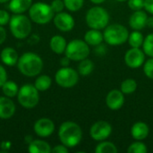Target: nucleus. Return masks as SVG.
Masks as SVG:
<instances>
[{
  "label": "nucleus",
  "instance_id": "obj_27",
  "mask_svg": "<svg viewBox=\"0 0 153 153\" xmlns=\"http://www.w3.org/2000/svg\"><path fill=\"white\" fill-rule=\"evenodd\" d=\"M95 152L96 153H116L117 152V146L111 143V142H107V141H101L100 143L97 145L95 148Z\"/></svg>",
  "mask_w": 153,
  "mask_h": 153
},
{
  "label": "nucleus",
  "instance_id": "obj_13",
  "mask_svg": "<svg viewBox=\"0 0 153 153\" xmlns=\"http://www.w3.org/2000/svg\"><path fill=\"white\" fill-rule=\"evenodd\" d=\"M33 130L35 134L39 137H48L55 132V124L51 119L42 117L35 122Z\"/></svg>",
  "mask_w": 153,
  "mask_h": 153
},
{
  "label": "nucleus",
  "instance_id": "obj_16",
  "mask_svg": "<svg viewBox=\"0 0 153 153\" xmlns=\"http://www.w3.org/2000/svg\"><path fill=\"white\" fill-rule=\"evenodd\" d=\"M15 113V105L11 98L0 97V119H10Z\"/></svg>",
  "mask_w": 153,
  "mask_h": 153
},
{
  "label": "nucleus",
  "instance_id": "obj_26",
  "mask_svg": "<svg viewBox=\"0 0 153 153\" xmlns=\"http://www.w3.org/2000/svg\"><path fill=\"white\" fill-rule=\"evenodd\" d=\"M144 41V37L139 30H134L128 37V42L131 48H140L143 47Z\"/></svg>",
  "mask_w": 153,
  "mask_h": 153
},
{
  "label": "nucleus",
  "instance_id": "obj_38",
  "mask_svg": "<svg viewBox=\"0 0 153 153\" xmlns=\"http://www.w3.org/2000/svg\"><path fill=\"white\" fill-rule=\"evenodd\" d=\"M144 9L153 15V0H144Z\"/></svg>",
  "mask_w": 153,
  "mask_h": 153
},
{
  "label": "nucleus",
  "instance_id": "obj_9",
  "mask_svg": "<svg viewBox=\"0 0 153 153\" xmlns=\"http://www.w3.org/2000/svg\"><path fill=\"white\" fill-rule=\"evenodd\" d=\"M79 73L71 67H62L55 74L56 82L62 88H72L79 82Z\"/></svg>",
  "mask_w": 153,
  "mask_h": 153
},
{
  "label": "nucleus",
  "instance_id": "obj_29",
  "mask_svg": "<svg viewBox=\"0 0 153 153\" xmlns=\"http://www.w3.org/2000/svg\"><path fill=\"white\" fill-rule=\"evenodd\" d=\"M143 50L146 56L153 57V33H151L144 38L143 44Z\"/></svg>",
  "mask_w": 153,
  "mask_h": 153
},
{
  "label": "nucleus",
  "instance_id": "obj_43",
  "mask_svg": "<svg viewBox=\"0 0 153 153\" xmlns=\"http://www.w3.org/2000/svg\"><path fill=\"white\" fill-rule=\"evenodd\" d=\"M105 1L106 0H91V2L93 3V4H100L104 3Z\"/></svg>",
  "mask_w": 153,
  "mask_h": 153
},
{
  "label": "nucleus",
  "instance_id": "obj_18",
  "mask_svg": "<svg viewBox=\"0 0 153 153\" xmlns=\"http://www.w3.org/2000/svg\"><path fill=\"white\" fill-rule=\"evenodd\" d=\"M0 58L1 61L8 66H13L14 65H17L19 56L17 51L11 47H6L2 49L0 53Z\"/></svg>",
  "mask_w": 153,
  "mask_h": 153
},
{
  "label": "nucleus",
  "instance_id": "obj_4",
  "mask_svg": "<svg viewBox=\"0 0 153 153\" xmlns=\"http://www.w3.org/2000/svg\"><path fill=\"white\" fill-rule=\"evenodd\" d=\"M55 12L53 11L51 5L44 2L34 3L29 9L30 19L37 24H47L53 20Z\"/></svg>",
  "mask_w": 153,
  "mask_h": 153
},
{
  "label": "nucleus",
  "instance_id": "obj_35",
  "mask_svg": "<svg viewBox=\"0 0 153 153\" xmlns=\"http://www.w3.org/2000/svg\"><path fill=\"white\" fill-rule=\"evenodd\" d=\"M10 14L5 10H0V25L4 26L10 22Z\"/></svg>",
  "mask_w": 153,
  "mask_h": 153
},
{
  "label": "nucleus",
  "instance_id": "obj_45",
  "mask_svg": "<svg viewBox=\"0 0 153 153\" xmlns=\"http://www.w3.org/2000/svg\"><path fill=\"white\" fill-rule=\"evenodd\" d=\"M117 1H118V2H125V1H126V0H117Z\"/></svg>",
  "mask_w": 153,
  "mask_h": 153
},
{
  "label": "nucleus",
  "instance_id": "obj_17",
  "mask_svg": "<svg viewBox=\"0 0 153 153\" xmlns=\"http://www.w3.org/2000/svg\"><path fill=\"white\" fill-rule=\"evenodd\" d=\"M150 133V128L148 125L144 122H136L133 125L131 128V135L135 141L145 140Z\"/></svg>",
  "mask_w": 153,
  "mask_h": 153
},
{
  "label": "nucleus",
  "instance_id": "obj_24",
  "mask_svg": "<svg viewBox=\"0 0 153 153\" xmlns=\"http://www.w3.org/2000/svg\"><path fill=\"white\" fill-rule=\"evenodd\" d=\"M1 88H2V91H3L4 95L8 98H11V99L13 97H16L18 94V91H19V87H18L17 83L14 82L13 81L7 80L3 84V86Z\"/></svg>",
  "mask_w": 153,
  "mask_h": 153
},
{
  "label": "nucleus",
  "instance_id": "obj_39",
  "mask_svg": "<svg viewBox=\"0 0 153 153\" xmlns=\"http://www.w3.org/2000/svg\"><path fill=\"white\" fill-rule=\"evenodd\" d=\"M6 36H7V34H6L5 29L4 28V26H1L0 25V45L3 44L5 41Z\"/></svg>",
  "mask_w": 153,
  "mask_h": 153
},
{
  "label": "nucleus",
  "instance_id": "obj_6",
  "mask_svg": "<svg viewBox=\"0 0 153 153\" xmlns=\"http://www.w3.org/2000/svg\"><path fill=\"white\" fill-rule=\"evenodd\" d=\"M85 21L91 29L103 30L109 23V13L101 6L91 7L86 13Z\"/></svg>",
  "mask_w": 153,
  "mask_h": 153
},
{
  "label": "nucleus",
  "instance_id": "obj_30",
  "mask_svg": "<svg viewBox=\"0 0 153 153\" xmlns=\"http://www.w3.org/2000/svg\"><path fill=\"white\" fill-rule=\"evenodd\" d=\"M147 152V146L142 141H136L133 143L127 149L128 153H146Z\"/></svg>",
  "mask_w": 153,
  "mask_h": 153
},
{
  "label": "nucleus",
  "instance_id": "obj_8",
  "mask_svg": "<svg viewBox=\"0 0 153 153\" xmlns=\"http://www.w3.org/2000/svg\"><path fill=\"white\" fill-rule=\"evenodd\" d=\"M90 52V47L85 40L76 39L67 43L65 54L72 61H81L87 58Z\"/></svg>",
  "mask_w": 153,
  "mask_h": 153
},
{
  "label": "nucleus",
  "instance_id": "obj_3",
  "mask_svg": "<svg viewBox=\"0 0 153 153\" xmlns=\"http://www.w3.org/2000/svg\"><path fill=\"white\" fill-rule=\"evenodd\" d=\"M9 28L12 35L18 39H26L31 31L30 19L23 13H14L10 18Z\"/></svg>",
  "mask_w": 153,
  "mask_h": 153
},
{
  "label": "nucleus",
  "instance_id": "obj_21",
  "mask_svg": "<svg viewBox=\"0 0 153 153\" xmlns=\"http://www.w3.org/2000/svg\"><path fill=\"white\" fill-rule=\"evenodd\" d=\"M66 46H67V42L65 39L61 35H55L50 39L49 47L51 50L57 55H61L65 53Z\"/></svg>",
  "mask_w": 153,
  "mask_h": 153
},
{
  "label": "nucleus",
  "instance_id": "obj_22",
  "mask_svg": "<svg viewBox=\"0 0 153 153\" xmlns=\"http://www.w3.org/2000/svg\"><path fill=\"white\" fill-rule=\"evenodd\" d=\"M28 152L30 153H50L51 147L43 140H33L29 144Z\"/></svg>",
  "mask_w": 153,
  "mask_h": 153
},
{
  "label": "nucleus",
  "instance_id": "obj_2",
  "mask_svg": "<svg viewBox=\"0 0 153 153\" xmlns=\"http://www.w3.org/2000/svg\"><path fill=\"white\" fill-rule=\"evenodd\" d=\"M58 137L62 144L67 148H74L82 139V130L75 122L65 121L58 129Z\"/></svg>",
  "mask_w": 153,
  "mask_h": 153
},
{
  "label": "nucleus",
  "instance_id": "obj_44",
  "mask_svg": "<svg viewBox=\"0 0 153 153\" xmlns=\"http://www.w3.org/2000/svg\"><path fill=\"white\" fill-rule=\"evenodd\" d=\"M10 0H0V4H3V3H6V2H9Z\"/></svg>",
  "mask_w": 153,
  "mask_h": 153
},
{
  "label": "nucleus",
  "instance_id": "obj_7",
  "mask_svg": "<svg viewBox=\"0 0 153 153\" xmlns=\"http://www.w3.org/2000/svg\"><path fill=\"white\" fill-rule=\"evenodd\" d=\"M39 91L32 84H24L19 88L17 94V100L19 104L24 108H33L39 101Z\"/></svg>",
  "mask_w": 153,
  "mask_h": 153
},
{
  "label": "nucleus",
  "instance_id": "obj_10",
  "mask_svg": "<svg viewBox=\"0 0 153 153\" xmlns=\"http://www.w3.org/2000/svg\"><path fill=\"white\" fill-rule=\"evenodd\" d=\"M111 134H112L111 125L104 120H100L94 123L90 129L91 137L97 142L105 141L110 136Z\"/></svg>",
  "mask_w": 153,
  "mask_h": 153
},
{
  "label": "nucleus",
  "instance_id": "obj_23",
  "mask_svg": "<svg viewBox=\"0 0 153 153\" xmlns=\"http://www.w3.org/2000/svg\"><path fill=\"white\" fill-rule=\"evenodd\" d=\"M52 84V79L47 74H39L38 78L35 81L34 86L37 88L39 91H48Z\"/></svg>",
  "mask_w": 153,
  "mask_h": 153
},
{
  "label": "nucleus",
  "instance_id": "obj_20",
  "mask_svg": "<svg viewBox=\"0 0 153 153\" xmlns=\"http://www.w3.org/2000/svg\"><path fill=\"white\" fill-rule=\"evenodd\" d=\"M84 40L89 46L96 47L103 42L104 36H103V33L100 30L91 29L85 33Z\"/></svg>",
  "mask_w": 153,
  "mask_h": 153
},
{
  "label": "nucleus",
  "instance_id": "obj_31",
  "mask_svg": "<svg viewBox=\"0 0 153 153\" xmlns=\"http://www.w3.org/2000/svg\"><path fill=\"white\" fill-rule=\"evenodd\" d=\"M65 3V6L70 12H77L79 11L84 3V0H63Z\"/></svg>",
  "mask_w": 153,
  "mask_h": 153
},
{
  "label": "nucleus",
  "instance_id": "obj_42",
  "mask_svg": "<svg viewBox=\"0 0 153 153\" xmlns=\"http://www.w3.org/2000/svg\"><path fill=\"white\" fill-rule=\"evenodd\" d=\"M147 26L150 28H153V16L148 17L147 19Z\"/></svg>",
  "mask_w": 153,
  "mask_h": 153
},
{
  "label": "nucleus",
  "instance_id": "obj_37",
  "mask_svg": "<svg viewBox=\"0 0 153 153\" xmlns=\"http://www.w3.org/2000/svg\"><path fill=\"white\" fill-rule=\"evenodd\" d=\"M7 81V73L3 65H0V88Z\"/></svg>",
  "mask_w": 153,
  "mask_h": 153
},
{
  "label": "nucleus",
  "instance_id": "obj_12",
  "mask_svg": "<svg viewBox=\"0 0 153 153\" xmlns=\"http://www.w3.org/2000/svg\"><path fill=\"white\" fill-rule=\"evenodd\" d=\"M53 22L56 28L63 32L72 30L75 24L74 17L70 13L65 12H60L56 13L53 18Z\"/></svg>",
  "mask_w": 153,
  "mask_h": 153
},
{
  "label": "nucleus",
  "instance_id": "obj_34",
  "mask_svg": "<svg viewBox=\"0 0 153 153\" xmlns=\"http://www.w3.org/2000/svg\"><path fill=\"white\" fill-rule=\"evenodd\" d=\"M53 11L55 12V13H60V12H63L64 8L65 7V3L63 0H53L52 3L50 4Z\"/></svg>",
  "mask_w": 153,
  "mask_h": 153
},
{
  "label": "nucleus",
  "instance_id": "obj_5",
  "mask_svg": "<svg viewBox=\"0 0 153 153\" xmlns=\"http://www.w3.org/2000/svg\"><path fill=\"white\" fill-rule=\"evenodd\" d=\"M103 36L107 44L110 46H119L128 40L129 31L124 25L113 23L105 28Z\"/></svg>",
  "mask_w": 153,
  "mask_h": 153
},
{
  "label": "nucleus",
  "instance_id": "obj_40",
  "mask_svg": "<svg viewBox=\"0 0 153 153\" xmlns=\"http://www.w3.org/2000/svg\"><path fill=\"white\" fill-rule=\"evenodd\" d=\"M106 51H107V49H106V47L104 46V45H102V43L101 44H100V45H98V46H96V48H95V53H97L98 55H104L105 53H106Z\"/></svg>",
  "mask_w": 153,
  "mask_h": 153
},
{
  "label": "nucleus",
  "instance_id": "obj_1",
  "mask_svg": "<svg viewBox=\"0 0 153 153\" xmlns=\"http://www.w3.org/2000/svg\"><path fill=\"white\" fill-rule=\"evenodd\" d=\"M17 67L24 76L35 77L40 74L43 69V60L33 52H25L19 57Z\"/></svg>",
  "mask_w": 153,
  "mask_h": 153
},
{
  "label": "nucleus",
  "instance_id": "obj_14",
  "mask_svg": "<svg viewBox=\"0 0 153 153\" xmlns=\"http://www.w3.org/2000/svg\"><path fill=\"white\" fill-rule=\"evenodd\" d=\"M125 103V96L121 90H112L106 97V104L111 110L120 109Z\"/></svg>",
  "mask_w": 153,
  "mask_h": 153
},
{
  "label": "nucleus",
  "instance_id": "obj_33",
  "mask_svg": "<svg viewBox=\"0 0 153 153\" xmlns=\"http://www.w3.org/2000/svg\"><path fill=\"white\" fill-rule=\"evenodd\" d=\"M127 4L133 11L143 10L144 8V0H128Z\"/></svg>",
  "mask_w": 153,
  "mask_h": 153
},
{
  "label": "nucleus",
  "instance_id": "obj_36",
  "mask_svg": "<svg viewBox=\"0 0 153 153\" xmlns=\"http://www.w3.org/2000/svg\"><path fill=\"white\" fill-rule=\"evenodd\" d=\"M68 148L64 144L56 145L53 149H51V152L53 153H68Z\"/></svg>",
  "mask_w": 153,
  "mask_h": 153
},
{
  "label": "nucleus",
  "instance_id": "obj_32",
  "mask_svg": "<svg viewBox=\"0 0 153 153\" xmlns=\"http://www.w3.org/2000/svg\"><path fill=\"white\" fill-rule=\"evenodd\" d=\"M143 73L144 74L153 80V57L149 58L143 64Z\"/></svg>",
  "mask_w": 153,
  "mask_h": 153
},
{
  "label": "nucleus",
  "instance_id": "obj_28",
  "mask_svg": "<svg viewBox=\"0 0 153 153\" xmlns=\"http://www.w3.org/2000/svg\"><path fill=\"white\" fill-rule=\"evenodd\" d=\"M120 89H121V91L124 94L134 93L137 89V82H136V81L134 79H132V78L126 79L121 83Z\"/></svg>",
  "mask_w": 153,
  "mask_h": 153
},
{
  "label": "nucleus",
  "instance_id": "obj_19",
  "mask_svg": "<svg viewBox=\"0 0 153 153\" xmlns=\"http://www.w3.org/2000/svg\"><path fill=\"white\" fill-rule=\"evenodd\" d=\"M32 4V0H10L9 10L13 13H23L29 11Z\"/></svg>",
  "mask_w": 153,
  "mask_h": 153
},
{
  "label": "nucleus",
  "instance_id": "obj_11",
  "mask_svg": "<svg viewBox=\"0 0 153 153\" xmlns=\"http://www.w3.org/2000/svg\"><path fill=\"white\" fill-rule=\"evenodd\" d=\"M125 62L132 69L139 68L145 62V53L140 48H131L125 55Z\"/></svg>",
  "mask_w": 153,
  "mask_h": 153
},
{
  "label": "nucleus",
  "instance_id": "obj_41",
  "mask_svg": "<svg viewBox=\"0 0 153 153\" xmlns=\"http://www.w3.org/2000/svg\"><path fill=\"white\" fill-rule=\"evenodd\" d=\"M70 59L65 56V57H63V58H61V60H60V65H62V67H66V66H68L69 65V64H70Z\"/></svg>",
  "mask_w": 153,
  "mask_h": 153
},
{
  "label": "nucleus",
  "instance_id": "obj_25",
  "mask_svg": "<svg viewBox=\"0 0 153 153\" xmlns=\"http://www.w3.org/2000/svg\"><path fill=\"white\" fill-rule=\"evenodd\" d=\"M94 70V64L91 60L85 58L81 60L78 65V73L82 76H89Z\"/></svg>",
  "mask_w": 153,
  "mask_h": 153
},
{
  "label": "nucleus",
  "instance_id": "obj_15",
  "mask_svg": "<svg viewBox=\"0 0 153 153\" xmlns=\"http://www.w3.org/2000/svg\"><path fill=\"white\" fill-rule=\"evenodd\" d=\"M147 13L143 10L134 11L129 18V25L134 30H141L147 26Z\"/></svg>",
  "mask_w": 153,
  "mask_h": 153
}]
</instances>
